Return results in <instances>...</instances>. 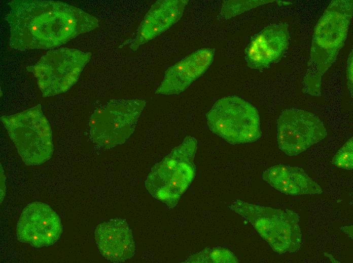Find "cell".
Returning a JSON list of instances; mask_svg holds the SVG:
<instances>
[{
  "mask_svg": "<svg viewBox=\"0 0 353 263\" xmlns=\"http://www.w3.org/2000/svg\"><path fill=\"white\" fill-rule=\"evenodd\" d=\"M145 105L141 99H118L95 110L89 122L93 142L106 149L123 144L133 133Z\"/></svg>",
  "mask_w": 353,
  "mask_h": 263,
  "instance_id": "obj_8",
  "label": "cell"
},
{
  "mask_svg": "<svg viewBox=\"0 0 353 263\" xmlns=\"http://www.w3.org/2000/svg\"><path fill=\"white\" fill-rule=\"evenodd\" d=\"M352 138H351L337 151L333 158L332 162L339 168L347 170L352 169Z\"/></svg>",
  "mask_w": 353,
  "mask_h": 263,
  "instance_id": "obj_18",
  "label": "cell"
},
{
  "mask_svg": "<svg viewBox=\"0 0 353 263\" xmlns=\"http://www.w3.org/2000/svg\"><path fill=\"white\" fill-rule=\"evenodd\" d=\"M322 192L321 187L299 167H289L286 194L296 196Z\"/></svg>",
  "mask_w": 353,
  "mask_h": 263,
  "instance_id": "obj_15",
  "label": "cell"
},
{
  "mask_svg": "<svg viewBox=\"0 0 353 263\" xmlns=\"http://www.w3.org/2000/svg\"><path fill=\"white\" fill-rule=\"evenodd\" d=\"M187 0H159L154 3L140 22L130 45L133 51L155 38L182 17Z\"/></svg>",
  "mask_w": 353,
  "mask_h": 263,
  "instance_id": "obj_14",
  "label": "cell"
},
{
  "mask_svg": "<svg viewBox=\"0 0 353 263\" xmlns=\"http://www.w3.org/2000/svg\"><path fill=\"white\" fill-rule=\"evenodd\" d=\"M341 229L344 231L348 236L352 238V226H344L341 228Z\"/></svg>",
  "mask_w": 353,
  "mask_h": 263,
  "instance_id": "obj_20",
  "label": "cell"
},
{
  "mask_svg": "<svg viewBox=\"0 0 353 263\" xmlns=\"http://www.w3.org/2000/svg\"><path fill=\"white\" fill-rule=\"evenodd\" d=\"M231 209L251 223L277 253H293L302 243L299 216L289 209L273 208L234 200Z\"/></svg>",
  "mask_w": 353,
  "mask_h": 263,
  "instance_id": "obj_4",
  "label": "cell"
},
{
  "mask_svg": "<svg viewBox=\"0 0 353 263\" xmlns=\"http://www.w3.org/2000/svg\"><path fill=\"white\" fill-rule=\"evenodd\" d=\"M9 5V45L15 50L54 49L99 25L94 16L62 2L13 0Z\"/></svg>",
  "mask_w": 353,
  "mask_h": 263,
  "instance_id": "obj_1",
  "label": "cell"
},
{
  "mask_svg": "<svg viewBox=\"0 0 353 263\" xmlns=\"http://www.w3.org/2000/svg\"><path fill=\"white\" fill-rule=\"evenodd\" d=\"M1 119L25 164L40 165L51 157L52 130L41 105Z\"/></svg>",
  "mask_w": 353,
  "mask_h": 263,
  "instance_id": "obj_5",
  "label": "cell"
},
{
  "mask_svg": "<svg viewBox=\"0 0 353 263\" xmlns=\"http://www.w3.org/2000/svg\"><path fill=\"white\" fill-rule=\"evenodd\" d=\"M94 239L100 254L111 261L124 262L134 255L132 232L125 220L115 218L98 224Z\"/></svg>",
  "mask_w": 353,
  "mask_h": 263,
  "instance_id": "obj_13",
  "label": "cell"
},
{
  "mask_svg": "<svg viewBox=\"0 0 353 263\" xmlns=\"http://www.w3.org/2000/svg\"><path fill=\"white\" fill-rule=\"evenodd\" d=\"M214 56L213 49L204 48L181 59L167 69L155 93L173 95L182 93L206 71Z\"/></svg>",
  "mask_w": 353,
  "mask_h": 263,
  "instance_id": "obj_12",
  "label": "cell"
},
{
  "mask_svg": "<svg viewBox=\"0 0 353 263\" xmlns=\"http://www.w3.org/2000/svg\"><path fill=\"white\" fill-rule=\"evenodd\" d=\"M327 130L321 120L308 111L284 110L277 121L278 146L288 156H296L324 139Z\"/></svg>",
  "mask_w": 353,
  "mask_h": 263,
  "instance_id": "obj_9",
  "label": "cell"
},
{
  "mask_svg": "<svg viewBox=\"0 0 353 263\" xmlns=\"http://www.w3.org/2000/svg\"><path fill=\"white\" fill-rule=\"evenodd\" d=\"M273 2V0L226 1L223 3L220 14L224 19H230L257 7Z\"/></svg>",
  "mask_w": 353,
  "mask_h": 263,
  "instance_id": "obj_16",
  "label": "cell"
},
{
  "mask_svg": "<svg viewBox=\"0 0 353 263\" xmlns=\"http://www.w3.org/2000/svg\"><path fill=\"white\" fill-rule=\"evenodd\" d=\"M91 57L90 52L60 48L47 52L26 69L37 78L43 96H52L67 91L77 82Z\"/></svg>",
  "mask_w": 353,
  "mask_h": 263,
  "instance_id": "obj_7",
  "label": "cell"
},
{
  "mask_svg": "<svg viewBox=\"0 0 353 263\" xmlns=\"http://www.w3.org/2000/svg\"><path fill=\"white\" fill-rule=\"evenodd\" d=\"M62 231L60 218L48 204H28L22 210L17 225L18 239L35 247L52 245Z\"/></svg>",
  "mask_w": 353,
  "mask_h": 263,
  "instance_id": "obj_10",
  "label": "cell"
},
{
  "mask_svg": "<svg viewBox=\"0 0 353 263\" xmlns=\"http://www.w3.org/2000/svg\"><path fill=\"white\" fill-rule=\"evenodd\" d=\"M197 146L196 139L186 137L152 168L145 181L149 193L169 208L177 204L195 177Z\"/></svg>",
  "mask_w": 353,
  "mask_h": 263,
  "instance_id": "obj_3",
  "label": "cell"
},
{
  "mask_svg": "<svg viewBox=\"0 0 353 263\" xmlns=\"http://www.w3.org/2000/svg\"><path fill=\"white\" fill-rule=\"evenodd\" d=\"M206 119L209 129L231 144L253 142L261 135L257 110L236 96L217 100L207 113Z\"/></svg>",
  "mask_w": 353,
  "mask_h": 263,
  "instance_id": "obj_6",
  "label": "cell"
},
{
  "mask_svg": "<svg viewBox=\"0 0 353 263\" xmlns=\"http://www.w3.org/2000/svg\"><path fill=\"white\" fill-rule=\"evenodd\" d=\"M190 262H236L237 259L232 252L224 248H207L193 256Z\"/></svg>",
  "mask_w": 353,
  "mask_h": 263,
  "instance_id": "obj_17",
  "label": "cell"
},
{
  "mask_svg": "<svg viewBox=\"0 0 353 263\" xmlns=\"http://www.w3.org/2000/svg\"><path fill=\"white\" fill-rule=\"evenodd\" d=\"M347 85L349 89V91L351 92L352 95V53L350 54L348 59L347 60Z\"/></svg>",
  "mask_w": 353,
  "mask_h": 263,
  "instance_id": "obj_19",
  "label": "cell"
},
{
  "mask_svg": "<svg viewBox=\"0 0 353 263\" xmlns=\"http://www.w3.org/2000/svg\"><path fill=\"white\" fill-rule=\"evenodd\" d=\"M352 9V0L332 1L314 28L304 78L307 92L312 96L321 95L322 76L333 64L344 43Z\"/></svg>",
  "mask_w": 353,
  "mask_h": 263,
  "instance_id": "obj_2",
  "label": "cell"
},
{
  "mask_svg": "<svg viewBox=\"0 0 353 263\" xmlns=\"http://www.w3.org/2000/svg\"><path fill=\"white\" fill-rule=\"evenodd\" d=\"M288 25L279 23L268 25L251 38L245 51L247 66L262 70L279 61L289 41Z\"/></svg>",
  "mask_w": 353,
  "mask_h": 263,
  "instance_id": "obj_11",
  "label": "cell"
}]
</instances>
